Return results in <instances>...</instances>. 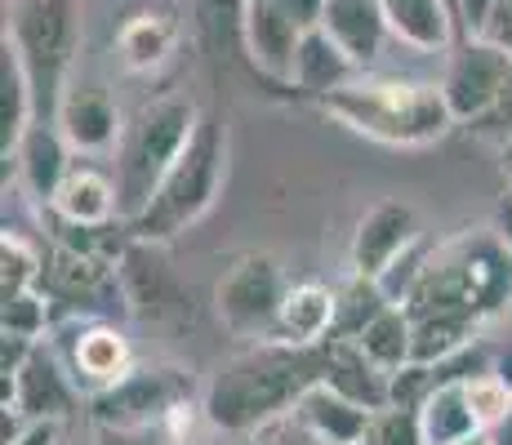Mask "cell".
<instances>
[{
  "mask_svg": "<svg viewBox=\"0 0 512 445\" xmlns=\"http://www.w3.org/2000/svg\"><path fill=\"white\" fill-rule=\"evenodd\" d=\"M334 312H339V290L326 281H299L285 290L277 334L281 343H299V348H317L334 334Z\"/></svg>",
  "mask_w": 512,
  "mask_h": 445,
  "instance_id": "cell-21",
  "label": "cell"
},
{
  "mask_svg": "<svg viewBox=\"0 0 512 445\" xmlns=\"http://www.w3.org/2000/svg\"><path fill=\"white\" fill-rule=\"evenodd\" d=\"M383 18H388L392 41L415 54H446L464 41L455 0H383Z\"/></svg>",
  "mask_w": 512,
  "mask_h": 445,
  "instance_id": "cell-18",
  "label": "cell"
},
{
  "mask_svg": "<svg viewBox=\"0 0 512 445\" xmlns=\"http://www.w3.org/2000/svg\"><path fill=\"white\" fill-rule=\"evenodd\" d=\"M72 156H76L72 143L54 121H32V130L18 138V147L9 156H0V161H5V170L14 165L23 192L45 210L54 201V192L63 187V178L72 174Z\"/></svg>",
  "mask_w": 512,
  "mask_h": 445,
  "instance_id": "cell-17",
  "label": "cell"
},
{
  "mask_svg": "<svg viewBox=\"0 0 512 445\" xmlns=\"http://www.w3.org/2000/svg\"><path fill=\"white\" fill-rule=\"evenodd\" d=\"M223 174H228V130H223L219 116L205 112L192 143L183 147V156L170 165V174L152 192L147 210L130 223V236L134 241H156V245L179 241L187 227L205 219L210 205L219 201Z\"/></svg>",
  "mask_w": 512,
  "mask_h": 445,
  "instance_id": "cell-3",
  "label": "cell"
},
{
  "mask_svg": "<svg viewBox=\"0 0 512 445\" xmlns=\"http://www.w3.org/2000/svg\"><path fill=\"white\" fill-rule=\"evenodd\" d=\"M125 290V312L139 316L143 325H183L192 321V285L170 263L165 245L130 241L116 263Z\"/></svg>",
  "mask_w": 512,
  "mask_h": 445,
  "instance_id": "cell-10",
  "label": "cell"
},
{
  "mask_svg": "<svg viewBox=\"0 0 512 445\" xmlns=\"http://www.w3.org/2000/svg\"><path fill=\"white\" fill-rule=\"evenodd\" d=\"M495 445H512V405H508L504 423H499V428H495Z\"/></svg>",
  "mask_w": 512,
  "mask_h": 445,
  "instance_id": "cell-42",
  "label": "cell"
},
{
  "mask_svg": "<svg viewBox=\"0 0 512 445\" xmlns=\"http://www.w3.org/2000/svg\"><path fill=\"white\" fill-rule=\"evenodd\" d=\"M41 294L54 303V321L58 316H107L112 321L116 312H125V290L116 263L81 254L72 245H58L49 236H45Z\"/></svg>",
  "mask_w": 512,
  "mask_h": 445,
  "instance_id": "cell-9",
  "label": "cell"
},
{
  "mask_svg": "<svg viewBox=\"0 0 512 445\" xmlns=\"http://www.w3.org/2000/svg\"><path fill=\"white\" fill-rule=\"evenodd\" d=\"M250 441H254V445H326V441L317 437V432L303 428L294 414H285V419H272L268 428H259Z\"/></svg>",
  "mask_w": 512,
  "mask_h": 445,
  "instance_id": "cell-36",
  "label": "cell"
},
{
  "mask_svg": "<svg viewBox=\"0 0 512 445\" xmlns=\"http://www.w3.org/2000/svg\"><path fill=\"white\" fill-rule=\"evenodd\" d=\"M357 76H361V67L330 41L326 27H308V32H303L299 54H294V76H290L294 94L317 103V98L334 94V89L352 85Z\"/></svg>",
  "mask_w": 512,
  "mask_h": 445,
  "instance_id": "cell-23",
  "label": "cell"
},
{
  "mask_svg": "<svg viewBox=\"0 0 512 445\" xmlns=\"http://www.w3.org/2000/svg\"><path fill=\"white\" fill-rule=\"evenodd\" d=\"M455 445H495V432H477V437H468V441H455Z\"/></svg>",
  "mask_w": 512,
  "mask_h": 445,
  "instance_id": "cell-44",
  "label": "cell"
},
{
  "mask_svg": "<svg viewBox=\"0 0 512 445\" xmlns=\"http://www.w3.org/2000/svg\"><path fill=\"white\" fill-rule=\"evenodd\" d=\"M49 348L67 365V374H72L76 392L85 401L116 388L139 365L125 330L116 321H107V316H58L54 334H49Z\"/></svg>",
  "mask_w": 512,
  "mask_h": 445,
  "instance_id": "cell-8",
  "label": "cell"
},
{
  "mask_svg": "<svg viewBox=\"0 0 512 445\" xmlns=\"http://www.w3.org/2000/svg\"><path fill=\"white\" fill-rule=\"evenodd\" d=\"M308 27L294 18V9L285 0H250L245 5V49H250L254 76L268 85H281L294 94V54Z\"/></svg>",
  "mask_w": 512,
  "mask_h": 445,
  "instance_id": "cell-14",
  "label": "cell"
},
{
  "mask_svg": "<svg viewBox=\"0 0 512 445\" xmlns=\"http://www.w3.org/2000/svg\"><path fill=\"white\" fill-rule=\"evenodd\" d=\"M317 107L343 130L383 147H432L455 130L441 85L406 76H357L352 85L317 98Z\"/></svg>",
  "mask_w": 512,
  "mask_h": 445,
  "instance_id": "cell-2",
  "label": "cell"
},
{
  "mask_svg": "<svg viewBox=\"0 0 512 445\" xmlns=\"http://www.w3.org/2000/svg\"><path fill=\"white\" fill-rule=\"evenodd\" d=\"M490 374L504 379L508 392H512V334L508 339H499V343H490Z\"/></svg>",
  "mask_w": 512,
  "mask_h": 445,
  "instance_id": "cell-40",
  "label": "cell"
},
{
  "mask_svg": "<svg viewBox=\"0 0 512 445\" xmlns=\"http://www.w3.org/2000/svg\"><path fill=\"white\" fill-rule=\"evenodd\" d=\"M326 370V343H317V348H299V343L281 339L245 343L201 388L205 423L219 432H232V437H254L272 419L294 414L303 392L326 383Z\"/></svg>",
  "mask_w": 512,
  "mask_h": 445,
  "instance_id": "cell-1",
  "label": "cell"
},
{
  "mask_svg": "<svg viewBox=\"0 0 512 445\" xmlns=\"http://www.w3.org/2000/svg\"><path fill=\"white\" fill-rule=\"evenodd\" d=\"M250 445H254V441H250Z\"/></svg>",
  "mask_w": 512,
  "mask_h": 445,
  "instance_id": "cell-46",
  "label": "cell"
},
{
  "mask_svg": "<svg viewBox=\"0 0 512 445\" xmlns=\"http://www.w3.org/2000/svg\"><path fill=\"white\" fill-rule=\"evenodd\" d=\"M285 290H290V281H285L277 254L268 250L232 254L228 267L219 272V281H214V316L241 343L272 339Z\"/></svg>",
  "mask_w": 512,
  "mask_h": 445,
  "instance_id": "cell-7",
  "label": "cell"
},
{
  "mask_svg": "<svg viewBox=\"0 0 512 445\" xmlns=\"http://www.w3.org/2000/svg\"><path fill=\"white\" fill-rule=\"evenodd\" d=\"M468 134L481 138V143H495V147L512 143V72H508V81H504V89H499L495 103L468 125Z\"/></svg>",
  "mask_w": 512,
  "mask_h": 445,
  "instance_id": "cell-35",
  "label": "cell"
},
{
  "mask_svg": "<svg viewBox=\"0 0 512 445\" xmlns=\"http://www.w3.org/2000/svg\"><path fill=\"white\" fill-rule=\"evenodd\" d=\"M499 170H504L508 187H512V143H508V147H499Z\"/></svg>",
  "mask_w": 512,
  "mask_h": 445,
  "instance_id": "cell-43",
  "label": "cell"
},
{
  "mask_svg": "<svg viewBox=\"0 0 512 445\" xmlns=\"http://www.w3.org/2000/svg\"><path fill=\"white\" fill-rule=\"evenodd\" d=\"M504 49H508V54H512V36H508V41H504Z\"/></svg>",
  "mask_w": 512,
  "mask_h": 445,
  "instance_id": "cell-45",
  "label": "cell"
},
{
  "mask_svg": "<svg viewBox=\"0 0 512 445\" xmlns=\"http://www.w3.org/2000/svg\"><path fill=\"white\" fill-rule=\"evenodd\" d=\"M54 125L67 134L72 152H81V156L112 152L125 138L121 107L94 81H67V89L58 94V107H54Z\"/></svg>",
  "mask_w": 512,
  "mask_h": 445,
  "instance_id": "cell-15",
  "label": "cell"
},
{
  "mask_svg": "<svg viewBox=\"0 0 512 445\" xmlns=\"http://www.w3.org/2000/svg\"><path fill=\"white\" fill-rule=\"evenodd\" d=\"M196 379L192 370L170 361H139L116 388L85 401L94 428L134 432V437H165L187 410H196Z\"/></svg>",
  "mask_w": 512,
  "mask_h": 445,
  "instance_id": "cell-5",
  "label": "cell"
},
{
  "mask_svg": "<svg viewBox=\"0 0 512 445\" xmlns=\"http://www.w3.org/2000/svg\"><path fill=\"white\" fill-rule=\"evenodd\" d=\"M36 121V85L27 72L18 45L0 32V156L18 147V138L32 130Z\"/></svg>",
  "mask_w": 512,
  "mask_h": 445,
  "instance_id": "cell-24",
  "label": "cell"
},
{
  "mask_svg": "<svg viewBox=\"0 0 512 445\" xmlns=\"http://www.w3.org/2000/svg\"><path fill=\"white\" fill-rule=\"evenodd\" d=\"M352 343H357L383 374H397L401 365H410V352H415V316L401 308V303H392V308L374 316L366 330H361V339H352Z\"/></svg>",
  "mask_w": 512,
  "mask_h": 445,
  "instance_id": "cell-29",
  "label": "cell"
},
{
  "mask_svg": "<svg viewBox=\"0 0 512 445\" xmlns=\"http://www.w3.org/2000/svg\"><path fill=\"white\" fill-rule=\"evenodd\" d=\"M508 36H512V0H504V5H499L495 23H490V32H486V41H499V45H504Z\"/></svg>",
  "mask_w": 512,
  "mask_h": 445,
  "instance_id": "cell-41",
  "label": "cell"
},
{
  "mask_svg": "<svg viewBox=\"0 0 512 445\" xmlns=\"http://www.w3.org/2000/svg\"><path fill=\"white\" fill-rule=\"evenodd\" d=\"M419 423H423V441L428 445H455L481 432L477 414L468 401V379L464 383H441L428 401L419 405Z\"/></svg>",
  "mask_w": 512,
  "mask_h": 445,
  "instance_id": "cell-27",
  "label": "cell"
},
{
  "mask_svg": "<svg viewBox=\"0 0 512 445\" xmlns=\"http://www.w3.org/2000/svg\"><path fill=\"white\" fill-rule=\"evenodd\" d=\"M512 72V54L499 41H459L446 58V76H441V94H446V107L455 116V125H468L486 112L490 103L499 98Z\"/></svg>",
  "mask_w": 512,
  "mask_h": 445,
  "instance_id": "cell-11",
  "label": "cell"
},
{
  "mask_svg": "<svg viewBox=\"0 0 512 445\" xmlns=\"http://www.w3.org/2000/svg\"><path fill=\"white\" fill-rule=\"evenodd\" d=\"M330 32V41L366 72L379 63L383 45L392 41L388 18H383V0H326L321 5V23Z\"/></svg>",
  "mask_w": 512,
  "mask_h": 445,
  "instance_id": "cell-19",
  "label": "cell"
},
{
  "mask_svg": "<svg viewBox=\"0 0 512 445\" xmlns=\"http://www.w3.org/2000/svg\"><path fill=\"white\" fill-rule=\"evenodd\" d=\"M499 5H504V0H455V14H459V32H464V41H477V36L490 32Z\"/></svg>",
  "mask_w": 512,
  "mask_h": 445,
  "instance_id": "cell-37",
  "label": "cell"
},
{
  "mask_svg": "<svg viewBox=\"0 0 512 445\" xmlns=\"http://www.w3.org/2000/svg\"><path fill=\"white\" fill-rule=\"evenodd\" d=\"M0 397H5V414H18V419H72L76 405H85L49 339L36 343L18 374H0Z\"/></svg>",
  "mask_w": 512,
  "mask_h": 445,
  "instance_id": "cell-13",
  "label": "cell"
},
{
  "mask_svg": "<svg viewBox=\"0 0 512 445\" xmlns=\"http://www.w3.org/2000/svg\"><path fill=\"white\" fill-rule=\"evenodd\" d=\"M334 290H339V312H334V334L330 339H361V330H366L374 316L392 308V299L383 294V285L370 281V276L348 272V281L334 285Z\"/></svg>",
  "mask_w": 512,
  "mask_h": 445,
  "instance_id": "cell-30",
  "label": "cell"
},
{
  "mask_svg": "<svg viewBox=\"0 0 512 445\" xmlns=\"http://www.w3.org/2000/svg\"><path fill=\"white\" fill-rule=\"evenodd\" d=\"M5 36L18 45L36 85V112L54 121L58 94L67 89V67L81 54V0H14L5 18Z\"/></svg>",
  "mask_w": 512,
  "mask_h": 445,
  "instance_id": "cell-6",
  "label": "cell"
},
{
  "mask_svg": "<svg viewBox=\"0 0 512 445\" xmlns=\"http://www.w3.org/2000/svg\"><path fill=\"white\" fill-rule=\"evenodd\" d=\"M432 250H437V245H428V236H423L419 245H410V250L401 254V259H397V263L388 267V272L379 276L383 294H388L392 303H406V299H410V290H415V285H419V276H423V267H428Z\"/></svg>",
  "mask_w": 512,
  "mask_h": 445,
  "instance_id": "cell-34",
  "label": "cell"
},
{
  "mask_svg": "<svg viewBox=\"0 0 512 445\" xmlns=\"http://www.w3.org/2000/svg\"><path fill=\"white\" fill-rule=\"evenodd\" d=\"M201 107L183 94H161L152 103H143L134 112V121L125 125V138L116 147V192H121V219L134 223L147 210L152 192L161 187V178L170 174V165L183 156V147L192 143L196 125H201Z\"/></svg>",
  "mask_w": 512,
  "mask_h": 445,
  "instance_id": "cell-4",
  "label": "cell"
},
{
  "mask_svg": "<svg viewBox=\"0 0 512 445\" xmlns=\"http://www.w3.org/2000/svg\"><path fill=\"white\" fill-rule=\"evenodd\" d=\"M326 356H330L326 383L334 392L361 401L366 410H383V405H388V374H383L352 339H326Z\"/></svg>",
  "mask_w": 512,
  "mask_h": 445,
  "instance_id": "cell-25",
  "label": "cell"
},
{
  "mask_svg": "<svg viewBox=\"0 0 512 445\" xmlns=\"http://www.w3.org/2000/svg\"><path fill=\"white\" fill-rule=\"evenodd\" d=\"M179 36V9L170 0H143V5L125 9L121 23H116V58H121L125 72H156L179 49Z\"/></svg>",
  "mask_w": 512,
  "mask_h": 445,
  "instance_id": "cell-16",
  "label": "cell"
},
{
  "mask_svg": "<svg viewBox=\"0 0 512 445\" xmlns=\"http://www.w3.org/2000/svg\"><path fill=\"white\" fill-rule=\"evenodd\" d=\"M294 419H299L308 432H317L326 445H361L370 432L374 410H366V405L352 401V397H343V392H334L330 383H317V388H308L299 397Z\"/></svg>",
  "mask_w": 512,
  "mask_h": 445,
  "instance_id": "cell-22",
  "label": "cell"
},
{
  "mask_svg": "<svg viewBox=\"0 0 512 445\" xmlns=\"http://www.w3.org/2000/svg\"><path fill=\"white\" fill-rule=\"evenodd\" d=\"M0 334H23L32 343H45L54 334V303L41 290H27L18 299L0 303Z\"/></svg>",
  "mask_w": 512,
  "mask_h": 445,
  "instance_id": "cell-31",
  "label": "cell"
},
{
  "mask_svg": "<svg viewBox=\"0 0 512 445\" xmlns=\"http://www.w3.org/2000/svg\"><path fill=\"white\" fill-rule=\"evenodd\" d=\"M361 445H428L423 441L419 410H401V405H383V410H374L370 432H366Z\"/></svg>",
  "mask_w": 512,
  "mask_h": 445,
  "instance_id": "cell-32",
  "label": "cell"
},
{
  "mask_svg": "<svg viewBox=\"0 0 512 445\" xmlns=\"http://www.w3.org/2000/svg\"><path fill=\"white\" fill-rule=\"evenodd\" d=\"M45 276V236H27L23 227L5 223L0 232V303L27 290H41Z\"/></svg>",
  "mask_w": 512,
  "mask_h": 445,
  "instance_id": "cell-28",
  "label": "cell"
},
{
  "mask_svg": "<svg viewBox=\"0 0 512 445\" xmlns=\"http://www.w3.org/2000/svg\"><path fill=\"white\" fill-rule=\"evenodd\" d=\"M468 401H472V414H477L481 432H495L512 405V392L504 379H495V374L486 370V374H472L468 379Z\"/></svg>",
  "mask_w": 512,
  "mask_h": 445,
  "instance_id": "cell-33",
  "label": "cell"
},
{
  "mask_svg": "<svg viewBox=\"0 0 512 445\" xmlns=\"http://www.w3.org/2000/svg\"><path fill=\"white\" fill-rule=\"evenodd\" d=\"M45 214L63 223H81V227H107L121 223V192L116 178L103 174L98 165H72V174L63 178V187L54 192V201L45 205Z\"/></svg>",
  "mask_w": 512,
  "mask_h": 445,
  "instance_id": "cell-20",
  "label": "cell"
},
{
  "mask_svg": "<svg viewBox=\"0 0 512 445\" xmlns=\"http://www.w3.org/2000/svg\"><path fill=\"white\" fill-rule=\"evenodd\" d=\"M490 232H495L499 241L508 245V254H512V187L495 201V210H490Z\"/></svg>",
  "mask_w": 512,
  "mask_h": 445,
  "instance_id": "cell-39",
  "label": "cell"
},
{
  "mask_svg": "<svg viewBox=\"0 0 512 445\" xmlns=\"http://www.w3.org/2000/svg\"><path fill=\"white\" fill-rule=\"evenodd\" d=\"M63 432H67V419H23V428L5 445H63Z\"/></svg>",
  "mask_w": 512,
  "mask_h": 445,
  "instance_id": "cell-38",
  "label": "cell"
},
{
  "mask_svg": "<svg viewBox=\"0 0 512 445\" xmlns=\"http://www.w3.org/2000/svg\"><path fill=\"white\" fill-rule=\"evenodd\" d=\"M481 339H486V321H481V316H464V312L419 316L415 321V352H410V361L441 365V361H450V356L477 348Z\"/></svg>",
  "mask_w": 512,
  "mask_h": 445,
  "instance_id": "cell-26",
  "label": "cell"
},
{
  "mask_svg": "<svg viewBox=\"0 0 512 445\" xmlns=\"http://www.w3.org/2000/svg\"><path fill=\"white\" fill-rule=\"evenodd\" d=\"M423 241V223L419 210L401 196H388V201H374L366 214L352 227V241H348V272L370 276L379 281L410 245Z\"/></svg>",
  "mask_w": 512,
  "mask_h": 445,
  "instance_id": "cell-12",
  "label": "cell"
}]
</instances>
